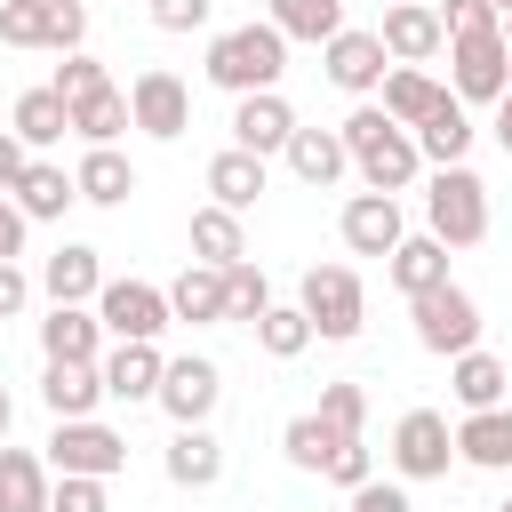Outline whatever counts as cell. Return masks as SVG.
<instances>
[{
	"label": "cell",
	"instance_id": "obj_8",
	"mask_svg": "<svg viewBox=\"0 0 512 512\" xmlns=\"http://www.w3.org/2000/svg\"><path fill=\"white\" fill-rule=\"evenodd\" d=\"M96 320H104V336H120V344H160L176 320H168V288H152V280H104L96 288Z\"/></svg>",
	"mask_w": 512,
	"mask_h": 512
},
{
	"label": "cell",
	"instance_id": "obj_5",
	"mask_svg": "<svg viewBox=\"0 0 512 512\" xmlns=\"http://www.w3.org/2000/svg\"><path fill=\"white\" fill-rule=\"evenodd\" d=\"M504 88H512L504 24H488V32H456V40H448V96H456V104H496Z\"/></svg>",
	"mask_w": 512,
	"mask_h": 512
},
{
	"label": "cell",
	"instance_id": "obj_22",
	"mask_svg": "<svg viewBox=\"0 0 512 512\" xmlns=\"http://www.w3.org/2000/svg\"><path fill=\"white\" fill-rule=\"evenodd\" d=\"M280 152H288V168H296V176H304L312 192H328V184H344V168H352V152H344V136H336V128H304V120H296V136H288Z\"/></svg>",
	"mask_w": 512,
	"mask_h": 512
},
{
	"label": "cell",
	"instance_id": "obj_37",
	"mask_svg": "<svg viewBox=\"0 0 512 512\" xmlns=\"http://www.w3.org/2000/svg\"><path fill=\"white\" fill-rule=\"evenodd\" d=\"M248 328H256L264 360H296V352H312V320H304V304H264Z\"/></svg>",
	"mask_w": 512,
	"mask_h": 512
},
{
	"label": "cell",
	"instance_id": "obj_20",
	"mask_svg": "<svg viewBox=\"0 0 512 512\" xmlns=\"http://www.w3.org/2000/svg\"><path fill=\"white\" fill-rule=\"evenodd\" d=\"M456 456H464L472 472H512V408H504V400H496V408H464Z\"/></svg>",
	"mask_w": 512,
	"mask_h": 512
},
{
	"label": "cell",
	"instance_id": "obj_54",
	"mask_svg": "<svg viewBox=\"0 0 512 512\" xmlns=\"http://www.w3.org/2000/svg\"><path fill=\"white\" fill-rule=\"evenodd\" d=\"M504 48H512V16H504Z\"/></svg>",
	"mask_w": 512,
	"mask_h": 512
},
{
	"label": "cell",
	"instance_id": "obj_52",
	"mask_svg": "<svg viewBox=\"0 0 512 512\" xmlns=\"http://www.w3.org/2000/svg\"><path fill=\"white\" fill-rule=\"evenodd\" d=\"M8 424H16V400H8V384H0V440H8Z\"/></svg>",
	"mask_w": 512,
	"mask_h": 512
},
{
	"label": "cell",
	"instance_id": "obj_47",
	"mask_svg": "<svg viewBox=\"0 0 512 512\" xmlns=\"http://www.w3.org/2000/svg\"><path fill=\"white\" fill-rule=\"evenodd\" d=\"M352 512H416V504H408L400 480H360V488H352Z\"/></svg>",
	"mask_w": 512,
	"mask_h": 512
},
{
	"label": "cell",
	"instance_id": "obj_23",
	"mask_svg": "<svg viewBox=\"0 0 512 512\" xmlns=\"http://www.w3.org/2000/svg\"><path fill=\"white\" fill-rule=\"evenodd\" d=\"M72 184H80V200H88V208H128L136 168H128V152H120V144H88V152H80V168H72Z\"/></svg>",
	"mask_w": 512,
	"mask_h": 512
},
{
	"label": "cell",
	"instance_id": "obj_42",
	"mask_svg": "<svg viewBox=\"0 0 512 512\" xmlns=\"http://www.w3.org/2000/svg\"><path fill=\"white\" fill-rule=\"evenodd\" d=\"M48 512H112V496H104V480H88V472H56Z\"/></svg>",
	"mask_w": 512,
	"mask_h": 512
},
{
	"label": "cell",
	"instance_id": "obj_36",
	"mask_svg": "<svg viewBox=\"0 0 512 512\" xmlns=\"http://www.w3.org/2000/svg\"><path fill=\"white\" fill-rule=\"evenodd\" d=\"M128 128H136V120H128V88H112V80L72 104V136H80V144H120Z\"/></svg>",
	"mask_w": 512,
	"mask_h": 512
},
{
	"label": "cell",
	"instance_id": "obj_16",
	"mask_svg": "<svg viewBox=\"0 0 512 512\" xmlns=\"http://www.w3.org/2000/svg\"><path fill=\"white\" fill-rule=\"evenodd\" d=\"M8 200L24 208V224H64V208L80 200V184H72V168H64V160H40V152H32V160H24V176L8 184Z\"/></svg>",
	"mask_w": 512,
	"mask_h": 512
},
{
	"label": "cell",
	"instance_id": "obj_9",
	"mask_svg": "<svg viewBox=\"0 0 512 512\" xmlns=\"http://www.w3.org/2000/svg\"><path fill=\"white\" fill-rule=\"evenodd\" d=\"M392 472L400 480H448V464H456V424L440 416V408H408L400 424H392Z\"/></svg>",
	"mask_w": 512,
	"mask_h": 512
},
{
	"label": "cell",
	"instance_id": "obj_30",
	"mask_svg": "<svg viewBox=\"0 0 512 512\" xmlns=\"http://www.w3.org/2000/svg\"><path fill=\"white\" fill-rule=\"evenodd\" d=\"M8 128L24 136V152H48V144H64V136H72V104H64L56 88H24V96H16V112H8Z\"/></svg>",
	"mask_w": 512,
	"mask_h": 512
},
{
	"label": "cell",
	"instance_id": "obj_29",
	"mask_svg": "<svg viewBox=\"0 0 512 512\" xmlns=\"http://www.w3.org/2000/svg\"><path fill=\"white\" fill-rule=\"evenodd\" d=\"M440 96H448V88H440L424 64H392V72H384V88H376V112H384V120H400V128H416Z\"/></svg>",
	"mask_w": 512,
	"mask_h": 512
},
{
	"label": "cell",
	"instance_id": "obj_25",
	"mask_svg": "<svg viewBox=\"0 0 512 512\" xmlns=\"http://www.w3.org/2000/svg\"><path fill=\"white\" fill-rule=\"evenodd\" d=\"M384 280H392L400 296L440 288V280H448V240H432V232H400V248L384 256Z\"/></svg>",
	"mask_w": 512,
	"mask_h": 512
},
{
	"label": "cell",
	"instance_id": "obj_46",
	"mask_svg": "<svg viewBox=\"0 0 512 512\" xmlns=\"http://www.w3.org/2000/svg\"><path fill=\"white\" fill-rule=\"evenodd\" d=\"M488 24H504L488 0H440V32L456 40V32H488Z\"/></svg>",
	"mask_w": 512,
	"mask_h": 512
},
{
	"label": "cell",
	"instance_id": "obj_18",
	"mask_svg": "<svg viewBox=\"0 0 512 512\" xmlns=\"http://www.w3.org/2000/svg\"><path fill=\"white\" fill-rule=\"evenodd\" d=\"M160 368H168V352H160V344H112V352L96 360L104 400H128V408H144V400L160 392Z\"/></svg>",
	"mask_w": 512,
	"mask_h": 512
},
{
	"label": "cell",
	"instance_id": "obj_4",
	"mask_svg": "<svg viewBox=\"0 0 512 512\" xmlns=\"http://www.w3.org/2000/svg\"><path fill=\"white\" fill-rule=\"evenodd\" d=\"M296 304H304V320H312L320 344H352L368 328V288H360L352 264H312L304 288H296Z\"/></svg>",
	"mask_w": 512,
	"mask_h": 512
},
{
	"label": "cell",
	"instance_id": "obj_45",
	"mask_svg": "<svg viewBox=\"0 0 512 512\" xmlns=\"http://www.w3.org/2000/svg\"><path fill=\"white\" fill-rule=\"evenodd\" d=\"M144 8L160 32H208V16H216V0H144Z\"/></svg>",
	"mask_w": 512,
	"mask_h": 512
},
{
	"label": "cell",
	"instance_id": "obj_24",
	"mask_svg": "<svg viewBox=\"0 0 512 512\" xmlns=\"http://www.w3.org/2000/svg\"><path fill=\"white\" fill-rule=\"evenodd\" d=\"M264 184H272V168H264L256 152H240V144H224V152L208 160V192H216V208H232V216H248V208L264 200Z\"/></svg>",
	"mask_w": 512,
	"mask_h": 512
},
{
	"label": "cell",
	"instance_id": "obj_49",
	"mask_svg": "<svg viewBox=\"0 0 512 512\" xmlns=\"http://www.w3.org/2000/svg\"><path fill=\"white\" fill-rule=\"evenodd\" d=\"M24 232H32V224H24V208L0 192V256H24Z\"/></svg>",
	"mask_w": 512,
	"mask_h": 512
},
{
	"label": "cell",
	"instance_id": "obj_15",
	"mask_svg": "<svg viewBox=\"0 0 512 512\" xmlns=\"http://www.w3.org/2000/svg\"><path fill=\"white\" fill-rule=\"evenodd\" d=\"M296 136V112H288V96L280 88H256V96H232V144L240 152H256V160H272L280 144Z\"/></svg>",
	"mask_w": 512,
	"mask_h": 512
},
{
	"label": "cell",
	"instance_id": "obj_34",
	"mask_svg": "<svg viewBox=\"0 0 512 512\" xmlns=\"http://www.w3.org/2000/svg\"><path fill=\"white\" fill-rule=\"evenodd\" d=\"M264 24L280 32V40H328V32H344V0H264Z\"/></svg>",
	"mask_w": 512,
	"mask_h": 512
},
{
	"label": "cell",
	"instance_id": "obj_50",
	"mask_svg": "<svg viewBox=\"0 0 512 512\" xmlns=\"http://www.w3.org/2000/svg\"><path fill=\"white\" fill-rule=\"evenodd\" d=\"M24 160H32V152H24V136H16V128H0V192L24 176Z\"/></svg>",
	"mask_w": 512,
	"mask_h": 512
},
{
	"label": "cell",
	"instance_id": "obj_19",
	"mask_svg": "<svg viewBox=\"0 0 512 512\" xmlns=\"http://www.w3.org/2000/svg\"><path fill=\"white\" fill-rule=\"evenodd\" d=\"M40 360H104V320H96V304H48V320H40Z\"/></svg>",
	"mask_w": 512,
	"mask_h": 512
},
{
	"label": "cell",
	"instance_id": "obj_39",
	"mask_svg": "<svg viewBox=\"0 0 512 512\" xmlns=\"http://www.w3.org/2000/svg\"><path fill=\"white\" fill-rule=\"evenodd\" d=\"M320 424H336V432H360V424H368V384H352V376L320 384Z\"/></svg>",
	"mask_w": 512,
	"mask_h": 512
},
{
	"label": "cell",
	"instance_id": "obj_11",
	"mask_svg": "<svg viewBox=\"0 0 512 512\" xmlns=\"http://www.w3.org/2000/svg\"><path fill=\"white\" fill-rule=\"evenodd\" d=\"M152 400L168 408V424H208L216 400H224V368H216L208 352H176V360L160 368V392H152Z\"/></svg>",
	"mask_w": 512,
	"mask_h": 512
},
{
	"label": "cell",
	"instance_id": "obj_28",
	"mask_svg": "<svg viewBox=\"0 0 512 512\" xmlns=\"http://www.w3.org/2000/svg\"><path fill=\"white\" fill-rule=\"evenodd\" d=\"M168 320L216 328V320H224V272H216V264H184V272L168 280Z\"/></svg>",
	"mask_w": 512,
	"mask_h": 512
},
{
	"label": "cell",
	"instance_id": "obj_48",
	"mask_svg": "<svg viewBox=\"0 0 512 512\" xmlns=\"http://www.w3.org/2000/svg\"><path fill=\"white\" fill-rule=\"evenodd\" d=\"M24 304H32V272H24L16 256H0V320H16Z\"/></svg>",
	"mask_w": 512,
	"mask_h": 512
},
{
	"label": "cell",
	"instance_id": "obj_33",
	"mask_svg": "<svg viewBox=\"0 0 512 512\" xmlns=\"http://www.w3.org/2000/svg\"><path fill=\"white\" fill-rule=\"evenodd\" d=\"M344 440H352V432L320 424V408H304V416H288V424H280V456H288L296 472H328V456H336Z\"/></svg>",
	"mask_w": 512,
	"mask_h": 512
},
{
	"label": "cell",
	"instance_id": "obj_26",
	"mask_svg": "<svg viewBox=\"0 0 512 512\" xmlns=\"http://www.w3.org/2000/svg\"><path fill=\"white\" fill-rule=\"evenodd\" d=\"M40 400H48V416H96V408H104L96 360H48V368H40Z\"/></svg>",
	"mask_w": 512,
	"mask_h": 512
},
{
	"label": "cell",
	"instance_id": "obj_53",
	"mask_svg": "<svg viewBox=\"0 0 512 512\" xmlns=\"http://www.w3.org/2000/svg\"><path fill=\"white\" fill-rule=\"evenodd\" d=\"M488 8H496V16H512V0H488Z\"/></svg>",
	"mask_w": 512,
	"mask_h": 512
},
{
	"label": "cell",
	"instance_id": "obj_21",
	"mask_svg": "<svg viewBox=\"0 0 512 512\" xmlns=\"http://www.w3.org/2000/svg\"><path fill=\"white\" fill-rule=\"evenodd\" d=\"M408 136H416L424 168H448V160H464V152H472V136H480V128H472V104L440 96V104H432V112H424V120H416Z\"/></svg>",
	"mask_w": 512,
	"mask_h": 512
},
{
	"label": "cell",
	"instance_id": "obj_13",
	"mask_svg": "<svg viewBox=\"0 0 512 512\" xmlns=\"http://www.w3.org/2000/svg\"><path fill=\"white\" fill-rule=\"evenodd\" d=\"M336 232H344V248L352 256H392L400 248V192H352L344 208H336Z\"/></svg>",
	"mask_w": 512,
	"mask_h": 512
},
{
	"label": "cell",
	"instance_id": "obj_1",
	"mask_svg": "<svg viewBox=\"0 0 512 512\" xmlns=\"http://www.w3.org/2000/svg\"><path fill=\"white\" fill-rule=\"evenodd\" d=\"M336 136H344V152H352V168H360V184H368V192H408V184L424 176L416 136H408L400 120H384L376 104H352Z\"/></svg>",
	"mask_w": 512,
	"mask_h": 512
},
{
	"label": "cell",
	"instance_id": "obj_10",
	"mask_svg": "<svg viewBox=\"0 0 512 512\" xmlns=\"http://www.w3.org/2000/svg\"><path fill=\"white\" fill-rule=\"evenodd\" d=\"M128 120H136L152 144H176V136L192 128V88H184L168 64H144V72L128 80Z\"/></svg>",
	"mask_w": 512,
	"mask_h": 512
},
{
	"label": "cell",
	"instance_id": "obj_38",
	"mask_svg": "<svg viewBox=\"0 0 512 512\" xmlns=\"http://www.w3.org/2000/svg\"><path fill=\"white\" fill-rule=\"evenodd\" d=\"M264 304H272V280H264V264H256V256L224 264V320H240V328H248Z\"/></svg>",
	"mask_w": 512,
	"mask_h": 512
},
{
	"label": "cell",
	"instance_id": "obj_3",
	"mask_svg": "<svg viewBox=\"0 0 512 512\" xmlns=\"http://www.w3.org/2000/svg\"><path fill=\"white\" fill-rule=\"evenodd\" d=\"M424 232L448 240V248H480L488 240V184L464 160L432 168V184H424Z\"/></svg>",
	"mask_w": 512,
	"mask_h": 512
},
{
	"label": "cell",
	"instance_id": "obj_17",
	"mask_svg": "<svg viewBox=\"0 0 512 512\" xmlns=\"http://www.w3.org/2000/svg\"><path fill=\"white\" fill-rule=\"evenodd\" d=\"M96 288H104V248H88V240H64L40 264V296L48 304H96Z\"/></svg>",
	"mask_w": 512,
	"mask_h": 512
},
{
	"label": "cell",
	"instance_id": "obj_31",
	"mask_svg": "<svg viewBox=\"0 0 512 512\" xmlns=\"http://www.w3.org/2000/svg\"><path fill=\"white\" fill-rule=\"evenodd\" d=\"M240 256H248V224H240L232 208H216V200L192 208V264H216V272H224V264H240Z\"/></svg>",
	"mask_w": 512,
	"mask_h": 512
},
{
	"label": "cell",
	"instance_id": "obj_12",
	"mask_svg": "<svg viewBox=\"0 0 512 512\" xmlns=\"http://www.w3.org/2000/svg\"><path fill=\"white\" fill-rule=\"evenodd\" d=\"M320 72H328V88H344V96H376V88H384V72H392V56H384V40H376V32L344 24V32H328V40H320Z\"/></svg>",
	"mask_w": 512,
	"mask_h": 512
},
{
	"label": "cell",
	"instance_id": "obj_2",
	"mask_svg": "<svg viewBox=\"0 0 512 512\" xmlns=\"http://www.w3.org/2000/svg\"><path fill=\"white\" fill-rule=\"evenodd\" d=\"M224 96H256V88H280V72H288V40L272 32V24H232V32H216L208 40V64H200Z\"/></svg>",
	"mask_w": 512,
	"mask_h": 512
},
{
	"label": "cell",
	"instance_id": "obj_40",
	"mask_svg": "<svg viewBox=\"0 0 512 512\" xmlns=\"http://www.w3.org/2000/svg\"><path fill=\"white\" fill-rule=\"evenodd\" d=\"M0 40L8 48H48V0H0Z\"/></svg>",
	"mask_w": 512,
	"mask_h": 512
},
{
	"label": "cell",
	"instance_id": "obj_51",
	"mask_svg": "<svg viewBox=\"0 0 512 512\" xmlns=\"http://www.w3.org/2000/svg\"><path fill=\"white\" fill-rule=\"evenodd\" d=\"M496 144H504V152H512V88H504V96H496Z\"/></svg>",
	"mask_w": 512,
	"mask_h": 512
},
{
	"label": "cell",
	"instance_id": "obj_35",
	"mask_svg": "<svg viewBox=\"0 0 512 512\" xmlns=\"http://www.w3.org/2000/svg\"><path fill=\"white\" fill-rule=\"evenodd\" d=\"M0 512H48V464L0 440Z\"/></svg>",
	"mask_w": 512,
	"mask_h": 512
},
{
	"label": "cell",
	"instance_id": "obj_32",
	"mask_svg": "<svg viewBox=\"0 0 512 512\" xmlns=\"http://www.w3.org/2000/svg\"><path fill=\"white\" fill-rule=\"evenodd\" d=\"M448 392H456V408H496V400L512 392V376H504V360H496V352H480V344H472V352H456V360H448Z\"/></svg>",
	"mask_w": 512,
	"mask_h": 512
},
{
	"label": "cell",
	"instance_id": "obj_43",
	"mask_svg": "<svg viewBox=\"0 0 512 512\" xmlns=\"http://www.w3.org/2000/svg\"><path fill=\"white\" fill-rule=\"evenodd\" d=\"M320 480H336V488H344V496H352V488H360V480H376V448H368V440H360V432H352V440H344V448H336V456H328V472H320Z\"/></svg>",
	"mask_w": 512,
	"mask_h": 512
},
{
	"label": "cell",
	"instance_id": "obj_7",
	"mask_svg": "<svg viewBox=\"0 0 512 512\" xmlns=\"http://www.w3.org/2000/svg\"><path fill=\"white\" fill-rule=\"evenodd\" d=\"M48 464H56V472L112 480V472H128V432H112L104 416H56V432H48Z\"/></svg>",
	"mask_w": 512,
	"mask_h": 512
},
{
	"label": "cell",
	"instance_id": "obj_44",
	"mask_svg": "<svg viewBox=\"0 0 512 512\" xmlns=\"http://www.w3.org/2000/svg\"><path fill=\"white\" fill-rule=\"evenodd\" d=\"M80 40H88V8H80V0H48V48L72 56Z\"/></svg>",
	"mask_w": 512,
	"mask_h": 512
},
{
	"label": "cell",
	"instance_id": "obj_14",
	"mask_svg": "<svg viewBox=\"0 0 512 512\" xmlns=\"http://www.w3.org/2000/svg\"><path fill=\"white\" fill-rule=\"evenodd\" d=\"M376 40H384V56H392V64H432V56L448 48V32H440V8H432V0H392V8H384V24H376Z\"/></svg>",
	"mask_w": 512,
	"mask_h": 512
},
{
	"label": "cell",
	"instance_id": "obj_27",
	"mask_svg": "<svg viewBox=\"0 0 512 512\" xmlns=\"http://www.w3.org/2000/svg\"><path fill=\"white\" fill-rule=\"evenodd\" d=\"M168 480L176 488H216L224 480V440L208 432V424H176V440H168Z\"/></svg>",
	"mask_w": 512,
	"mask_h": 512
},
{
	"label": "cell",
	"instance_id": "obj_55",
	"mask_svg": "<svg viewBox=\"0 0 512 512\" xmlns=\"http://www.w3.org/2000/svg\"><path fill=\"white\" fill-rule=\"evenodd\" d=\"M496 512H512V496H504V504H496Z\"/></svg>",
	"mask_w": 512,
	"mask_h": 512
},
{
	"label": "cell",
	"instance_id": "obj_41",
	"mask_svg": "<svg viewBox=\"0 0 512 512\" xmlns=\"http://www.w3.org/2000/svg\"><path fill=\"white\" fill-rule=\"evenodd\" d=\"M104 80H112V72H104V64H96V56H88V48H72V56H64V64H56V80H48V88H56V96H64V104H80V96H96V88H104Z\"/></svg>",
	"mask_w": 512,
	"mask_h": 512
},
{
	"label": "cell",
	"instance_id": "obj_6",
	"mask_svg": "<svg viewBox=\"0 0 512 512\" xmlns=\"http://www.w3.org/2000/svg\"><path fill=\"white\" fill-rule=\"evenodd\" d=\"M408 320H416V344L440 352V360H456V352L480 344V304H472V288H456V280L408 296Z\"/></svg>",
	"mask_w": 512,
	"mask_h": 512
}]
</instances>
